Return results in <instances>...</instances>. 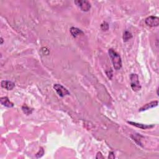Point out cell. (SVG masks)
Returning a JSON list of instances; mask_svg holds the SVG:
<instances>
[{
	"mask_svg": "<svg viewBox=\"0 0 159 159\" xmlns=\"http://www.w3.org/2000/svg\"><path fill=\"white\" fill-rule=\"evenodd\" d=\"M108 53L114 69L116 70L121 69L122 67V60L121 56L112 49H109Z\"/></svg>",
	"mask_w": 159,
	"mask_h": 159,
	"instance_id": "obj_1",
	"label": "cell"
},
{
	"mask_svg": "<svg viewBox=\"0 0 159 159\" xmlns=\"http://www.w3.org/2000/svg\"><path fill=\"white\" fill-rule=\"evenodd\" d=\"M130 86L134 91H139L141 89V86L139 80V77L137 74L132 73L130 76Z\"/></svg>",
	"mask_w": 159,
	"mask_h": 159,
	"instance_id": "obj_2",
	"label": "cell"
},
{
	"mask_svg": "<svg viewBox=\"0 0 159 159\" xmlns=\"http://www.w3.org/2000/svg\"><path fill=\"white\" fill-rule=\"evenodd\" d=\"M54 88L57 93L61 97H64L65 96H69V95L70 94L69 90L64 86H63L62 84H55L54 85Z\"/></svg>",
	"mask_w": 159,
	"mask_h": 159,
	"instance_id": "obj_3",
	"label": "cell"
},
{
	"mask_svg": "<svg viewBox=\"0 0 159 159\" xmlns=\"http://www.w3.org/2000/svg\"><path fill=\"white\" fill-rule=\"evenodd\" d=\"M75 3L79 6L80 9L83 11L84 12H87L91 9V5L90 3L86 0H79V1H75Z\"/></svg>",
	"mask_w": 159,
	"mask_h": 159,
	"instance_id": "obj_4",
	"label": "cell"
},
{
	"mask_svg": "<svg viewBox=\"0 0 159 159\" xmlns=\"http://www.w3.org/2000/svg\"><path fill=\"white\" fill-rule=\"evenodd\" d=\"M145 22L147 26L150 27H157L159 25V18L157 16H151L147 17Z\"/></svg>",
	"mask_w": 159,
	"mask_h": 159,
	"instance_id": "obj_5",
	"label": "cell"
},
{
	"mask_svg": "<svg viewBox=\"0 0 159 159\" xmlns=\"http://www.w3.org/2000/svg\"><path fill=\"white\" fill-rule=\"evenodd\" d=\"M128 123L129 124H130V125L137 127V128H140L141 129H144V130L153 128L155 127V125H154V124H149V125L137 123V122H131V121H128Z\"/></svg>",
	"mask_w": 159,
	"mask_h": 159,
	"instance_id": "obj_6",
	"label": "cell"
},
{
	"mask_svg": "<svg viewBox=\"0 0 159 159\" xmlns=\"http://www.w3.org/2000/svg\"><path fill=\"white\" fill-rule=\"evenodd\" d=\"M1 86L7 90H12L15 87V83L8 80H3L1 82Z\"/></svg>",
	"mask_w": 159,
	"mask_h": 159,
	"instance_id": "obj_7",
	"label": "cell"
},
{
	"mask_svg": "<svg viewBox=\"0 0 159 159\" xmlns=\"http://www.w3.org/2000/svg\"><path fill=\"white\" fill-rule=\"evenodd\" d=\"M158 105V101H152L149 103H147L145 104L144 106H143L142 107H141L139 109V112H142V111H146L147 109H149L151 108H153L154 107L157 106Z\"/></svg>",
	"mask_w": 159,
	"mask_h": 159,
	"instance_id": "obj_8",
	"label": "cell"
},
{
	"mask_svg": "<svg viewBox=\"0 0 159 159\" xmlns=\"http://www.w3.org/2000/svg\"><path fill=\"white\" fill-rule=\"evenodd\" d=\"M0 102L1 104L7 108H13L14 106V104L11 102L9 100V98L6 96L5 97H1L0 98Z\"/></svg>",
	"mask_w": 159,
	"mask_h": 159,
	"instance_id": "obj_9",
	"label": "cell"
},
{
	"mask_svg": "<svg viewBox=\"0 0 159 159\" xmlns=\"http://www.w3.org/2000/svg\"><path fill=\"white\" fill-rule=\"evenodd\" d=\"M70 33H71V34L72 35V36L75 38L80 36V35L83 34V32L82 30L75 27H72L70 28Z\"/></svg>",
	"mask_w": 159,
	"mask_h": 159,
	"instance_id": "obj_10",
	"label": "cell"
},
{
	"mask_svg": "<svg viewBox=\"0 0 159 159\" xmlns=\"http://www.w3.org/2000/svg\"><path fill=\"white\" fill-rule=\"evenodd\" d=\"M22 110H23V112L24 113V114H26V115L31 114L32 113H33V109L29 108L26 104L23 105V106H22Z\"/></svg>",
	"mask_w": 159,
	"mask_h": 159,
	"instance_id": "obj_11",
	"label": "cell"
},
{
	"mask_svg": "<svg viewBox=\"0 0 159 159\" xmlns=\"http://www.w3.org/2000/svg\"><path fill=\"white\" fill-rule=\"evenodd\" d=\"M132 37V34L129 33V31H125L123 35V41L124 42H128L129 39Z\"/></svg>",
	"mask_w": 159,
	"mask_h": 159,
	"instance_id": "obj_12",
	"label": "cell"
},
{
	"mask_svg": "<svg viewBox=\"0 0 159 159\" xmlns=\"http://www.w3.org/2000/svg\"><path fill=\"white\" fill-rule=\"evenodd\" d=\"M101 29L103 31H106L109 29V24L106 22H103L101 25Z\"/></svg>",
	"mask_w": 159,
	"mask_h": 159,
	"instance_id": "obj_13",
	"label": "cell"
},
{
	"mask_svg": "<svg viewBox=\"0 0 159 159\" xmlns=\"http://www.w3.org/2000/svg\"><path fill=\"white\" fill-rule=\"evenodd\" d=\"M44 154V150L42 147H41L39 150L38 152L36 154V156L37 158H41L42 156H43V155Z\"/></svg>",
	"mask_w": 159,
	"mask_h": 159,
	"instance_id": "obj_14",
	"label": "cell"
},
{
	"mask_svg": "<svg viewBox=\"0 0 159 159\" xmlns=\"http://www.w3.org/2000/svg\"><path fill=\"white\" fill-rule=\"evenodd\" d=\"M96 158H104V157L103 156V155L100 152H99L97 154V155L96 157Z\"/></svg>",
	"mask_w": 159,
	"mask_h": 159,
	"instance_id": "obj_15",
	"label": "cell"
},
{
	"mask_svg": "<svg viewBox=\"0 0 159 159\" xmlns=\"http://www.w3.org/2000/svg\"><path fill=\"white\" fill-rule=\"evenodd\" d=\"M115 156H114V153H113V152H109V158H114Z\"/></svg>",
	"mask_w": 159,
	"mask_h": 159,
	"instance_id": "obj_16",
	"label": "cell"
},
{
	"mask_svg": "<svg viewBox=\"0 0 159 159\" xmlns=\"http://www.w3.org/2000/svg\"><path fill=\"white\" fill-rule=\"evenodd\" d=\"M3 39L1 37V44H3Z\"/></svg>",
	"mask_w": 159,
	"mask_h": 159,
	"instance_id": "obj_17",
	"label": "cell"
}]
</instances>
